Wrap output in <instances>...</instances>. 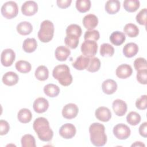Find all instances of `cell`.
<instances>
[{
    "label": "cell",
    "instance_id": "20",
    "mask_svg": "<svg viewBox=\"0 0 147 147\" xmlns=\"http://www.w3.org/2000/svg\"><path fill=\"white\" fill-rule=\"evenodd\" d=\"M70 54V50L63 45L57 47L55 51V57L57 60L60 61L66 60Z\"/></svg>",
    "mask_w": 147,
    "mask_h": 147
},
{
    "label": "cell",
    "instance_id": "39",
    "mask_svg": "<svg viewBox=\"0 0 147 147\" xmlns=\"http://www.w3.org/2000/svg\"><path fill=\"white\" fill-rule=\"evenodd\" d=\"M134 67L136 71H140L142 69H147V63L145 59L142 57H138L134 61Z\"/></svg>",
    "mask_w": 147,
    "mask_h": 147
},
{
    "label": "cell",
    "instance_id": "12",
    "mask_svg": "<svg viewBox=\"0 0 147 147\" xmlns=\"http://www.w3.org/2000/svg\"><path fill=\"white\" fill-rule=\"evenodd\" d=\"M113 109L115 114L118 116L124 115L127 111V105L122 100L117 99L113 101L112 104Z\"/></svg>",
    "mask_w": 147,
    "mask_h": 147
},
{
    "label": "cell",
    "instance_id": "8",
    "mask_svg": "<svg viewBox=\"0 0 147 147\" xmlns=\"http://www.w3.org/2000/svg\"><path fill=\"white\" fill-rule=\"evenodd\" d=\"M16 57V54L11 49H5L1 53V62L5 67H9L12 65Z\"/></svg>",
    "mask_w": 147,
    "mask_h": 147
},
{
    "label": "cell",
    "instance_id": "38",
    "mask_svg": "<svg viewBox=\"0 0 147 147\" xmlns=\"http://www.w3.org/2000/svg\"><path fill=\"white\" fill-rule=\"evenodd\" d=\"M67 35H74L80 37L82 34L81 27L76 24H71L66 29Z\"/></svg>",
    "mask_w": 147,
    "mask_h": 147
},
{
    "label": "cell",
    "instance_id": "34",
    "mask_svg": "<svg viewBox=\"0 0 147 147\" xmlns=\"http://www.w3.org/2000/svg\"><path fill=\"white\" fill-rule=\"evenodd\" d=\"M22 147H36L34 137L31 134H25L21 140Z\"/></svg>",
    "mask_w": 147,
    "mask_h": 147
},
{
    "label": "cell",
    "instance_id": "47",
    "mask_svg": "<svg viewBox=\"0 0 147 147\" xmlns=\"http://www.w3.org/2000/svg\"><path fill=\"white\" fill-rule=\"evenodd\" d=\"M131 146H145V145L141 142H136L134 144L131 145Z\"/></svg>",
    "mask_w": 147,
    "mask_h": 147
},
{
    "label": "cell",
    "instance_id": "25",
    "mask_svg": "<svg viewBox=\"0 0 147 147\" xmlns=\"http://www.w3.org/2000/svg\"><path fill=\"white\" fill-rule=\"evenodd\" d=\"M37 47V43L35 38H28L24 41L22 48L24 51L27 53L34 52Z\"/></svg>",
    "mask_w": 147,
    "mask_h": 147
},
{
    "label": "cell",
    "instance_id": "13",
    "mask_svg": "<svg viewBox=\"0 0 147 147\" xmlns=\"http://www.w3.org/2000/svg\"><path fill=\"white\" fill-rule=\"evenodd\" d=\"M132 73L133 69L131 67L127 64H123L119 65L115 71L116 75L120 79H126L130 76Z\"/></svg>",
    "mask_w": 147,
    "mask_h": 147
},
{
    "label": "cell",
    "instance_id": "14",
    "mask_svg": "<svg viewBox=\"0 0 147 147\" xmlns=\"http://www.w3.org/2000/svg\"><path fill=\"white\" fill-rule=\"evenodd\" d=\"M49 107L48 101L44 98H37L33 104V107L35 112L37 113H42L45 112Z\"/></svg>",
    "mask_w": 147,
    "mask_h": 147
},
{
    "label": "cell",
    "instance_id": "19",
    "mask_svg": "<svg viewBox=\"0 0 147 147\" xmlns=\"http://www.w3.org/2000/svg\"><path fill=\"white\" fill-rule=\"evenodd\" d=\"M138 52V45L134 42L126 44L123 48V53L126 57H132L134 56Z\"/></svg>",
    "mask_w": 147,
    "mask_h": 147
},
{
    "label": "cell",
    "instance_id": "36",
    "mask_svg": "<svg viewBox=\"0 0 147 147\" xmlns=\"http://www.w3.org/2000/svg\"><path fill=\"white\" fill-rule=\"evenodd\" d=\"M126 120L129 124L132 126L138 125L141 121V116L135 111L130 112L126 117Z\"/></svg>",
    "mask_w": 147,
    "mask_h": 147
},
{
    "label": "cell",
    "instance_id": "37",
    "mask_svg": "<svg viewBox=\"0 0 147 147\" xmlns=\"http://www.w3.org/2000/svg\"><path fill=\"white\" fill-rule=\"evenodd\" d=\"M100 67V61L97 57H92L90 59L89 64L86 69L90 72L98 71Z\"/></svg>",
    "mask_w": 147,
    "mask_h": 147
},
{
    "label": "cell",
    "instance_id": "9",
    "mask_svg": "<svg viewBox=\"0 0 147 147\" xmlns=\"http://www.w3.org/2000/svg\"><path fill=\"white\" fill-rule=\"evenodd\" d=\"M79 109L74 103H68L65 105L62 110L63 117L66 119H71L75 118L78 113Z\"/></svg>",
    "mask_w": 147,
    "mask_h": 147
},
{
    "label": "cell",
    "instance_id": "40",
    "mask_svg": "<svg viewBox=\"0 0 147 147\" xmlns=\"http://www.w3.org/2000/svg\"><path fill=\"white\" fill-rule=\"evenodd\" d=\"M100 35L98 30H87L85 32L84 38L85 40H92L97 41L99 38Z\"/></svg>",
    "mask_w": 147,
    "mask_h": 147
},
{
    "label": "cell",
    "instance_id": "23",
    "mask_svg": "<svg viewBox=\"0 0 147 147\" xmlns=\"http://www.w3.org/2000/svg\"><path fill=\"white\" fill-rule=\"evenodd\" d=\"M120 2L118 0L107 1L105 5L106 11L110 14H114L118 12L120 9Z\"/></svg>",
    "mask_w": 147,
    "mask_h": 147
},
{
    "label": "cell",
    "instance_id": "7",
    "mask_svg": "<svg viewBox=\"0 0 147 147\" xmlns=\"http://www.w3.org/2000/svg\"><path fill=\"white\" fill-rule=\"evenodd\" d=\"M130 128L123 123H119L113 128V133L116 138L119 140H125L130 135Z\"/></svg>",
    "mask_w": 147,
    "mask_h": 147
},
{
    "label": "cell",
    "instance_id": "6",
    "mask_svg": "<svg viewBox=\"0 0 147 147\" xmlns=\"http://www.w3.org/2000/svg\"><path fill=\"white\" fill-rule=\"evenodd\" d=\"M80 49L83 56L89 58L92 57L97 53L98 44L95 41L85 40L82 44Z\"/></svg>",
    "mask_w": 147,
    "mask_h": 147
},
{
    "label": "cell",
    "instance_id": "46",
    "mask_svg": "<svg viewBox=\"0 0 147 147\" xmlns=\"http://www.w3.org/2000/svg\"><path fill=\"white\" fill-rule=\"evenodd\" d=\"M139 133L140 134L146 138L147 137V122H145L142 123L139 127Z\"/></svg>",
    "mask_w": 147,
    "mask_h": 147
},
{
    "label": "cell",
    "instance_id": "31",
    "mask_svg": "<svg viewBox=\"0 0 147 147\" xmlns=\"http://www.w3.org/2000/svg\"><path fill=\"white\" fill-rule=\"evenodd\" d=\"M16 68L20 72L25 74L30 71L32 65L27 61L20 60L16 63Z\"/></svg>",
    "mask_w": 147,
    "mask_h": 147
},
{
    "label": "cell",
    "instance_id": "21",
    "mask_svg": "<svg viewBox=\"0 0 147 147\" xmlns=\"http://www.w3.org/2000/svg\"><path fill=\"white\" fill-rule=\"evenodd\" d=\"M90 59L89 57L81 55L76 58L75 61L72 63V66L78 70H83L87 68Z\"/></svg>",
    "mask_w": 147,
    "mask_h": 147
},
{
    "label": "cell",
    "instance_id": "26",
    "mask_svg": "<svg viewBox=\"0 0 147 147\" xmlns=\"http://www.w3.org/2000/svg\"><path fill=\"white\" fill-rule=\"evenodd\" d=\"M17 118L20 122L26 123L31 121L32 118V114L29 109L24 108L18 111Z\"/></svg>",
    "mask_w": 147,
    "mask_h": 147
},
{
    "label": "cell",
    "instance_id": "16",
    "mask_svg": "<svg viewBox=\"0 0 147 147\" xmlns=\"http://www.w3.org/2000/svg\"><path fill=\"white\" fill-rule=\"evenodd\" d=\"M83 24L85 28L88 30L94 29L98 24L97 17L93 14H88L85 16L83 19Z\"/></svg>",
    "mask_w": 147,
    "mask_h": 147
},
{
    "label": "cell",
    "instance_id": "18",
    "mask_svg": "<svg viewBox=\"0 0 147 147\" xmlns=\"http://www.w3.org/2000/svg\"><path fill=\"white\" fill-rule=\"evenodd\" d=\"M102 88L104 93L107 95L113 94L117 89V84L113 79H107L102 83Z\"/></svg>",
    "mask_w": 147,
    "mask_h": 147
},
{
    "label": "cell",
    "instance_id": "10",
    "mask_svg": "<svg viewBox=\"0 0 147 147\" xmlns=\"http://www.w3.org/2000/svg\"><path fill=\"white\" fill-rule=\"evenodd\" d=\"M76 131L75 126L73 124L68 123L62 125L59 129L60 135L65 139H69L74 137Z\"/></svg>",
    "mask_w": 147,
    "mask_h": 147
},
{
    "label": "cell",
    "instance_id": "2",
    "mask_svg": "<svg viewBox=\"0 0 147 147\" xmlns=\"http://www.w3.org/2000/svg\"><path fill=\"white\" fill-rule=\"evenodd\" d=\"M105 126L100 123H93L89 127L90 141L96 146H102L107 142V136L105 133Z\"/></svg>",
    "mask_w": 147,
    "mask_h": 147
},
{
    "label": "cell",
    "instance_id": "22",
    "mask_svg": "<svg viewBox=\"0 0 147 147\" xmlns=\"http://www.w3.org/2000/svg\"><path fill=\"white\" fill-rule=\"evenodd\" d=\"M126 39L124 33L119 31H115L113 32L110 36V40L111 42L116 45L119 46L122 44Z\"/></svg>",
    "mask_w": 147,
    "mask_h": 147
},
{
    "label": "cell",
    "instance_id": "27",
    "mask_svg": "<svg viewBox=\"0 0 147 147\" xmlns=\"http://www.w3.org/2000/svg\"><path fill=\"white\" fill-rule=\"evenodd\" d=\"M44 92L48 96L53 98L57 96L60 92L59 87L54 84H48L44 87Z\"/></svg>",
    "mask_w": 147,
    "mask_h": 147
},
{
    "label": "cell",
    "instance_id": "17",
    "mask_svg": "<svg viewBox=\"0 0 147 147\" xmlns=\"http://www.w3.org/2000/svg\"><path fill=\"white\" fill-rule=\"evenodd\" d=\"M18 76L16 73L9 71L3 75L2 80L5 85L11 86L16 84L18 82Z\"/></svg>",
    "mask_w": 147,
    "mask_h": 147
},
{
    "label": "cell",
    "instance_id": "41",
    "mask_svg": "<svg viewBox=\"0 0 147 147\" xmlns=\"http://www.w3.org/2000/svg\"><path fill=\"white\" fill-rule=\"evenodd\" d=\"M146 15L147 9L144 8L141 10L136 16V21L140 24L142 25H146Z\"/></svg>",
    "mask_w": 147,
    "mask_h": 147
},
{
    "label": "cell",
    "instance_id": "5",
    "mask_svg": "<svg viewBox=\"0 0 147 147\" xmlns=\"http://www.w3.org/2000/svg\"><path fill=\"white\" fill-rule=\"evenodd\" d=\"M18 13V7L14 1H8L3 4L1 7L2 16L7 19H11L16 17Z\"/></svg>",
    "mask_w": 147,
    "mask_h": 147
},
{
    "label": "cell",
    "instance_id": "45",
    "mask_svg": "<svg viewBox=\"0 0 147 147\" xmlns=\"http://www.w3.org/2000/svg\"><path fill=\"white\" fill-rule=\"evenodd\" d=\"M72 2L71 0H57V5L61 9H65L70 6Z\"/></svg>",
    "mask_w": 147,
    "mask_h": 147
},
{
    "label": "cell",
    "instance_id": "29",
    "mask_svg": "<svg viewBox=\"0 0 147 147\" xmlns=\"http://www.w3.org/2000/svg\"><path fill=\"white\" fill-rule=\"evenodd\" d=\"M34 74L37 79L40 81H44L48 78L49 71L45 66L40 65L36 69Z\"/></svg>",
    "mask_w": 147,
    "mask_h": 147
},
{
    "label": "cell",
    "instance_id": "33",
    "mask_svg": "<svg viewBox=\"0 0 147 147\" xmlns=\"http://www.w3.org/2000/svg\"><path fill=\"white\" fill-rule=\"evenodd\" d=\"M76 7L80 13H86L91 7V1L90 0H77L76 1Z\"/></svg>",
    "mask_w": 147,
    "mask_h": 147
},
{
    "label": "cell",
    "instance_id": "24",
    "mask_svg": "<svg viewBox=\"0 0 147 147\" xmlns=\"http://www.w3.org/2000/svg\"><path fill=\"white\" fill-rule=\"evenodd\" d=\"M16 28L18 33L23 36L29 34L33 30L32 24L28 21H22L20 22L17 25Z\"/></svg>",
    "mask_w": 147,
    "mask_h": 147
},
{
    "label": "cell",
    "instance_id": "11",
    "mask_svg": "<svg viewBox=\"0 0 147 147\" xmlns=\"http://www.w3.org/2000/svg\"><path fill=\"white\" fill-rule=\"evenodd\" d=\"M38 5L37 3L33 1L25 2L21 6L22 13L26 16H31L37 13Z\"/></svg>",
    "mask_w": 147,
    "mask_h": 147
},
{
    "label": "cell",
    "instance_id": "44",
    "mask_svg": "<svg viewBox=\"0 0 147 147\" xmlns=\"http://www.w3.org/2000/svg\"><path fill=\"white\" fill-rule=\"evenodd\" d=\"M10 129V126L8 122L5 120L0 121V134L1 136L6 134Z\"/></svg>",
    "mask_w": 147,
    "mask_h": 147
},
{
    "label": "cell",
    "instance_id": "28",
    "mask_svg": "<svg viewBox=\"0 0 147 147\" xmlns=\"http://www.w3.org/2000/svg\"><path fill=\"white\" fill-rule=\"evenodd\" d=\"M140 3L138 0H125L123 2V7L126 11L130 13L136 11L140 7Z\"/></svg>",
    "mask_w": 147,
    "mask_h": 147
},
{
    "label": "cell",
    "instance_id": "30",
    "mask_svg": "<svg viewBox=\"0 0 147 147\" xmlns=\"http://www.w3.org/2000/svg\"><path fill=\"white\" fill-rule=\"evenodd\" d=\"M123 31L130 37H135L139 34L138 28L135 24L131 23L126 24L124 26Z\"/></svg>",
    "mask_w": 147,
    "mask_h": 147
},
{
    "label": "cell",
    "instance_id": "4",
    "mask_svg": "<svg viewBox=\"0 0 147 147\" xmlns=\"http://www.w3.org/2000/svg\"><path fill=\"white\" fill-rule=\"evenodd\" d=\"M54 34L53 24L49 20L43 21L38 32V37L42 42H48L53 38Z\"/></svg>",
    "mask_w": 147,
    "mask_h": 147
},
{
    "label": "cell",
    "instance_id": "35",
    "mask_svg": "<svg viewBox=\"0 0 147 147\" xmlns=\"http://www.w3.org/2000/svg\"><path fill=\"white\" fill-rule=\"evenodd\" d=\"M79 37L74 35H67L64 38V42L67 46L71 49H75L79 44Z\"/></svg>",
    "mask_w": 147,
    "mask_h": 147
},
{
    "label": "cell",
    "instance_id": "15",
    "mask_svg": "<svg viewBox=\"0 0 147 147\" xmlns=\"http://www.w3.org/2000/svg\"><path fill=\"white\" fill-rule=\"evenodd\" d=\"M96 118L102 122H107L111 118V113L106 107L101 106L98 107L95 113Z\"/></svg>",
    "mask_w": 147,
    "mask_h": 147
},
{
    "label": "cell",
    "instance_id": "42",
    "mask_svg": "<svg viewBox=\"0 0 147 147\" xmlns=\"http://www.w3.org/2000/svg\"><path fill=\"white\" fill-rule=\"evenodd\" d=\"M146 95L141 96L136 102V106L139 110H145L147 107Z\"/></svg>",
    "mask_w": 147,
    "mask_h": 147
},
{
    "label": "cell",
    "instance_id": "43",
    "mask_svg": "<svg viewBox=\"0 0 147 147\" xmlns=\"http://www.w3.org/2000/svg\"><path fill=\"white\" fill-rule=\"evenodd\" d=\"M137 81L142 84H146L147 83V69H142L137 71Z\"/></svg>",
    "mask_w": 147,
    "mask_h": 147
},
{
    "label": "cell",
    "instance_id": "3",
    "mask_svg": "<svg viewBox=\"0 0 147 147\" xmlns=\"http://www.w3.org/2000/svg\"><path fill=\"white\" fill-rule=\"evenodd\" d=\"M52 75L63 86H68L72 82V76L70 74L69 68L65 64H60L56 66L53 68Z\"/></svg>",
    "mask_w": 147,
    "mask_h": 147
},
{
    "label": "cell",
    "instance_id": "32",
    "mask_svg": "<svg viewBox=\"0 0 147 147\" xmlns=\"http://www.w3.org/2000/svg\"><path fill=\"white\" fill-rule=\"evenodd\" d=\"M114 53V49L113 47L108 44L103 43L100 45V54L103 57H111Z\"/></svg>",
    "mask_w": 147,
    "mask_h": 147
},
{
    "label": "cell",
    "instance_id": "1",
    "mask_svg": "<svg viewBox=\"0 0 147 147\" xmlns=\"http://www.w3.org/2000/svg\"><path fill=\"white\" fill-rule=\"evenodd\" d=\"M33 127L40 140L47 142L52 140L53 132L49 126L48 121L46 118L39 117L36 119L33 122Z\"/></svg>",
    "mask_w": 147,
    "mask_h": 147
}]
</instances>
